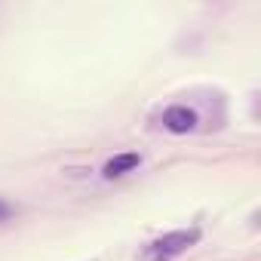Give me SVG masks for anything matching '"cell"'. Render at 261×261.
<instances>
[{
	"instance_id": "obj_4",
	"label": "cell",
	"mask_w": 261,
	"mask_h": 261,
	"mask_svg": "<svg viewBox=\"0 0 261 261\" xmlns=\"http://www.w3.org/2000/svg\"><path fill=\"white\" fill-rule=\"evenodd\" d=\"M10 218H13V206H10L7 200H0V224L10 221Z\"/></svg>"
},
{
	"instance_id": "obj_3",
	"label": "cell",
	"mask_w": 261,
	"mask_h": 261,
	"mask_svg": "<svg viewBox=\"0 0 261 261\" xmlns=\"http://www.w3.org/2000/svg\"><path fill=\"white\" fill-rule=\"evenodd\" d=\"M139 166H142V154L126 151V154L111 157V160L101 166V175H105V178H123V175H129V172H136Z\"/></svg>"
},
{
	"instance_id": "obj_5",
	"label": "cell",
	"mask_w": 261,
	"mask_h": 261,
	"mask_svg": "<svg viewBox=\"0 0 261 261\" xmlns=\"http://www.w3.org/2000/svg\"><path fill=\"white\" fill-rule=\"evenodd\" d=\"M89 261H98V258H89Z\"/></svg>"
},
{
	"instance_id": "obj_2",
	"label": "cell",
	"mask_w": 261,
	"mask_h": 261,
	"mask_svg": "<svg viewBox=\"0 0 261 261\" xmlns=\"http://www.w3.org/2000/svg\"><path fill=\"white\" fill-rule=\"evenodd\" d=\"M160 123H163V129H169V133H175V136H188V133L197 129L200 114L194 108H188V105H172V108L163 111Z\"/></svg>"
},
{
	"instance_id": "obj_1",
	"label": "cell",
	"mask_w": 261,
	"mask_h": 261,
	"mask_svg": "<svg viewBox=\"0 0 261 261\" xmlns=\"http://www.w3.org/2000/svg\"><path fill=\"white\" fill-rule=\"evenodd\" d=\"M200 227H178V230H166L157 240H151L142 252L145 261H172L178 255H185L188 249H194L200 243Z\"/></svg>"
}]
</instances>
